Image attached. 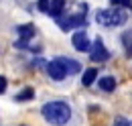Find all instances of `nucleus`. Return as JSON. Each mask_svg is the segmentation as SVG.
<instances>
[{"label":"nucleus","instance_id":"obj_1","mask_svg":"<svg viewBox=\"0 0 132 126\" xmlns=\"http://www.w3.org/2000/svg\"><path fill=\"white\" fill-rule=\"evenodd\" d=\"M41 114L49 124L63 126L71 120V106L67 102H63V100H53V102H47L41 108Z\"/></svg>","mask_w":132,"mask_h":126},{"label":"nucleus","instance_id":"obj_17","mask_svg":"<svg viewBox=\"0 0 132 126\" xmlns=\"http://www.w3.org/2000/svg\"><path fill=\"white\" fill-rule=\"evenodd\" d=\"M6 85H8V81H6V77L4 75H0V94L6 90Z\"/></svg>","mask_w":132,"mask_h":126},{"label":"nucleus","instance_id":"obj_6","mask_svg":"<svg viewBox=\"0 0 132 126\" xmlns=\"http://www.w3.org/2000/svg\"><path fill=\"white\" fill-rule=\"evenodd\" d=\"M47 73L55 81H61V79L67 77V73H65V69H63V65L59 63V59H53L51 63H47Z\"/></svg>","mask_w":132,"mask_h":126},{"label":"nucleus","instance_id":"obj_5","mask_svg":"<svg viewBox=\"0 0 132 126\" xmlns=\"http://www.w3.org/2000/svg\"><path fill=\"white\" fill-rule=\"evenodd\" d=\"M71 43H73V49H75V51H79V53H83V51H89V49H92L89 37H87V33H85V31H77L75 35H73Z\"/></svg>","mask_w":132,"mask_h":126},{"label":"nucleus","instance_id":"obj_12","mask_svg":"<svg viewBox=\"0 0 132 126\" xmlns=\"http://www.w3.org/2000/svg\"><path fill=\"white\" fill-rule=\"evenodd\" d=\"M96 75H98V71L94 69V67H89V69H85L81 75V83L83 85H92L94 81H96Z\"/></svg>","mask_w":132,"mask_h":126},{"label":"nucleus","instance_id":"obj_18","mask_svg":"<svg viewBox=\"0 0 132 126\" xmlns=\"http://www.w3.org/2000/svg\"><path fill=\"white\" fill-rule=\"evenodd\" d=\"M120 6H126V8H132V0H120Z\"/></svg>","mask_w":132,"mask_h":126},{"label":"nucleus","instance_id":"obj_13","mask_svg":"<svg viewBox=\"0 0 132 126\" xmlns=\"http://www.w3.org/2000/svg\"><path fill=\"white\" fill-rule=\"evenodd\" d=\"M33 98H35V90L33 88H27V90H22L20 94H16L14 100H16V102H27V100H33Z\"/></svg>","mask_w":132,"mask_h":126},{"label":"nucleus","instance_id":"obj_7","mask_svg":"<svg viewBox=\"0 0 132 126\" xmlns=\"http://www.w3.org/2000/svg\"><path fill=\"white\" fill-rule=\"evenodd\" d=\"M59 63L63 65V69H65L67 75H73V73H79V69H81V65L75 61V59H69V57H57Z\"/></svg>","mask_w":132,"mask_h":126},{"label":"nucleus","instance_id":"obj_10","mask_svg":"<svg viewBox=\"0 0 132 126\" xmlns=\"http://www.w3.org/2000/svg\"><path fill=\"white\" fill-rule=\"evenodd\" d=\"M100 88H102L104 92H114L116 90V77H112V75L100 77Z\"/></svg>","mask_w":132,"mask_h":126},{"label":"nucleus","instance_id":"obj_8","mask_svg":"<svg viewBox=\"0 0 132 126\" xmlns=\"http://www.w3.org/2000/svg\"><path fill=\"white\" fill-rule=\"evenodd\" d=\"M65 6V0H49V6H47V14L59 18L61 16V10Z\"/></svg>","mask_w":132,"mask_h":126},{"label":"nucleus","instance_id":"obj_16","mask_svg":"<svg viewBox=\"0 0 132 126\" xmlns=\"http://www.w3.org/2000/svg\"><path fill=\"white\" fill-rule=\"evenodd\" d=\"M27 43H29V41H24V39H18V41H16V43H14V47H20V49H27V47H29V45H27Z\"/></svg>","mask_w":132,"mask_h":126},{"label":"nucleus","instance_id":"obj_3","mask_svg":"<svg viewBox=\"0 0 132 126\" xmlns=\"http://www.w3.org/2000/svg\"><path fill=\"white\" fill-rule=\"evenodd\" d=\"M57 22H59V27H61V31H71V29H75V27H85L87 25V20H85V10L79 12V14H69L67 18H57Z\"/></svg>","mask_w":132,"mask_h":126},{"label":"nucleus","instance_id":"obj_2","mask_svg":"<svg viewBox=\"0 0 132 126\" xmlns=\"http://www.w3.org/2000/svg\"><path fill=\"white\" fill-rule=\"evenodd\" d=\"M96 20L102 27H120L128 20V14L120 8H106V10H98Z\"/></svg>","mask_w":132,"mask_h":126},{"label":"nucleus","instance_id":"obj_4","mask_svg":"<svg viewBox=\"0 0 132 126\" xmlns=\"http://www.w3.org/2000/svg\"><path fill=\"white\" fill-rule=\"evenodd\" d=\"M89 59H92V61H98V63H104V61H108V59H110V51L106 49L104 41H102L100 37L92 43V49H89Z\"/></svg>","mask_w":132,"mask_h":126},{"label":"nucleus","instance_id":"obj_14","mask_svg":"<svg viewBox=\"0 0 132 126\" xmlns=\"http://www.w3.org/2000/svg\"><path fill=\"white\" fill-rule=\"evenodd\" d=\"M37 6H39V10H41V12H45V14H47V6H49V0H39V4H37Z\"/></svg>","mask_w":132,"mask_h":126},{"label":"nucleus","instance_id":"obj_15","mask_svg":"<svg viewBox=\"0 0 132 126\" xmlns=\"http://www.w3.org/2000/svg\"><path fill=\"white\" fill-rule=\"evenodd\" d=\"M114 126H130V124H128V120H126V118H122V116H118V118L114 120Z\"/></svg>","mask_w":132,"mask_h":126},{"label":"nucleus","instance_id":"obj_11","mask_svg":"<svg viewBox=\"0 0 132 126\" xmlns=\"http://www.w3.org/2000/svg\"><path fill=\"white\" fill-rule=\"evenodd\" d=\"M16 31H18V35H20V39L29 41V39L35 35V27L33 25H20V27H16Z\"/></svg>","mask_w":132,"mask_h":126},{"label":"nucleus","instance_id":"obj_9","mask_svg":"<svg viewBox=\"0 0 132 126\" xmlns=\"http://www.w3.org/2000/svg\"><path fill=\"white\" fill-rule=\"evenodd\" d=\"M122 45H124V53H126V57L132 59V33L130 31L122 33Z\"/></svg>","mask_w":132,"mask_h":126}]
</instances>
